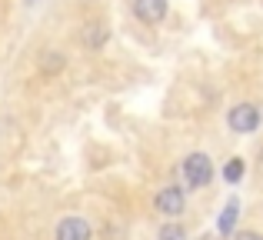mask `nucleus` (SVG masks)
<instances>
[{"label": "nucleus", "instance_id": "1", "mask_svg": "<svg viewBox=\"0 0 263 240\" xmlns=\"http://www.w3.org/2000/svg\"><path fill=\"white\" fill-rule=\"evenodd\" d=\"M210 177H213V163H210V157H206V154H190L183 160V180L190 183V190L206 187Z\"/></svg>", "mask_w": 263, "mask_h": 240}, {"label": "nucleus", "instance_id": "2", "mask_svg": "<svg viewBox=\"0 0 263 240\" xmlns=\"http://www.w3.org/2000/svg\"><path fill=\"white\" fill-rule=\"evenodd\" d=\"M227 123H230L233 134H253V130L260 127V110L253 104H237L227 114Z\"/></svg>", "mask_w": 263, "mask_h": 240}, {"label": "nucleus", "instance_id": "3", "mask_svg": "<svg viewBox=\"0 0 263 240\" xmlns=\"http://www.w3.org/2000/svg\"><path fill=\"white\" fill-rule=\"evenodd\" d=\"M154 207H157V214H163V217L183 214V190H180V187H163L160 194H157Z\"/></svg>", "mask_w": 263, "mask_h": 240}, {"label": "nucleus", "instance_id": "4", "mask_svg": "<svg viewBox=\"0 0 263 240\" xmlns=\"http://www.w3.org/2000/svg\"><path fill=\"white\" fill-rule=\"evenodd\" d=\"M57 240H90L93 237V230H90V224L84 217H64V220L57 224Z\"/></svg>", "mask_w": 263, "mask_h": 240}, {"label": "nucleus", "instance_id": "5", "mask_svg": "<svg viewBox=\"0 0 263 240\" xmlns=\"http://www.w3.org/2000/svg\"><path fill=\"white\" fill-rule=\"evenodd\" d=\"M134 13L143 24H160L167 17V0H134Z\"/></svg>", "mask_w": 263, "mask_h": 240}, {"label": "nucleus", "instance_id": "6", "mask_svg": "<svg viewBox=\"0 0 263 240\" xmlns=\"http://www.w3.org/2000/svg\"><path fill=\"white\" fill-rule=\"evenodd\" d=\"M40 70L44 73H60L64 70V53L60 50H44L40 53Z\"/></svg>", "mask_w": 263, "mask_h": 240}, {"label": "nucleus", "instance_id": "7", "mask_svg": "<svg viewBox=\"0 0 263 240\" xmlns=\"http://www.w3.org/2000/svg\"><path fill=\"white\" fill-rule=\"evenodd\" d=\"M237 214H240V200H230L227 204V210H223V217H220V234H230L233 230V224H237Z\"/></svg>", "mask_w": 263, "mask_h": 240}, {"label": "nucleus", "instance_id": "8", "mask_svg": "<svg viewBox=\"0 0 263 240\" xmlns=\"http://www.w3.org/2000/svg\"><path fill=\"white\" fill-rule=\"evenodd\" d=\"M103 40H107V27H103V24H90L84 30V44L87 47H100Z\"/></svg>", "mask_w": 263, "mask_h": 240}, {"label": "nucleus", "instance_id": "9", "mask_svg": "<svg viewBox=\"0 0 263 240\" xmlns=\"http://www.w3.org/2000/svg\"><path fill=\"white\" fill-rule=\"evenodd\" d=\"M240 177H243V160H240V157L227 160V167H223V180H227V183H237Z\"/></svg>", "mask_w": 263, "mask_h": 240}, {"label": "nucleus", "instance_id": "10", "mask_svg": "<svg viewBox=\"0 0 263 240\" xmlns=\"http://www.w3.org/2000/svg\"><path fill=\"white\" fill-rule=\"evenodd\" d=\"M160 240H186V234L180 224H167V227H160Z\"/></svg>", "mask_w": 263, "mask_h": 240}, {"label": "nucleus", "instance_id": "11", "mask_svg": "<svg viewBox=\"0 0 263 240\" xmlns=\"http://www.w3.org/2000/svg\"><path fill=\"white\" fill-rule=\"evenodd\" d=\"M237 240H263V234H257V230H243V234H237Z\"/></svg>", "mask_w": 263, "mask_h": 240}]
</instances>
